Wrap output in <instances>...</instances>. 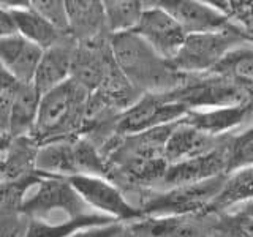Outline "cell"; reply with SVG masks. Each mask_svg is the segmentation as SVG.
<instances>
[{"instance_id":"1","label":"cell","mask_w":253,"mask_h":237,"mask_svg":"<svg viewBox=\"0 0 253 237\" xmlns=\"http://www.w3.org/2000/svg\"><path fill=\"white\" fill-rule=\"evenodd\" d=\"M109 46L117 67L141 95L168 93L185 81V75L157 54L134 32L111 35Z\"/></svg>"},{"instance_id":"2","label":"cell","mask_w":253,"mask_h":237,"mask_svg":"<svg viewBox=\"0 0 253 237\" xmlns=\"http://www.w3.org/2000/svg\"><path fill=\"white\" fill-rule=\"evenodd\" d=\"M90 93L73 79L42 95L35 130L40 146L81 136Z\"/></svg>"},{"instance_id":"3","label":"cell","mask_w":253,"mask_h":237,"mask_svg":"<svg viewBox=\"0 0 253 237\" xmlns=\"http://www.w3.org/2000/svg\"><path fill=\"white\" fill-rule=\"evenodd\" d=\"M228 176V174H226ZM226 176L200 184L180 185L168 190H155L141 202L144 218H182L206 213L220 193Z\"/></svg>"},{"instance_id":"4","label":"cell","mask_w":253,"mask_h":237,"mask_svg":"<svg viewBox=\"0 0 253 237\" xmlns=\"http://www.w3.org/2000/svg\"><path fill=\"white\" fill-rule=\"evenodd\" d=\"M249 43L234 24L231 27L211 34L187 35L177 55L171 60L182 75H206L213 71L237 46Z\"/></svg>"},{"instance_id":"5","label":"cell","mask_w":253,"mask_h":237,"mask_svg":"<svg viewBox=\"0 0 253 237\" xmlns=\"http://www.w3.org/2000/svg\"><path fill=\"white\" fill-rule=\"evenodd\" d=\"M168 93L172 100L182 103L190 111L241 106L252 101V97L244 89L213 71L185 76L182 85Z\"/></svg>"},{"instance_id":"6","label":"cell","mask_w":253,"mask_h":237,"mask_svg":"<svg viewBox=\"0 0 253 237\" xmlns=\"http://www.w3.org/2000/svg\"><path fill=\"white\" fill-rule=\"evenodd\" d=\"M22 212L29 218L46 220L52 212H60L67 218H81L93 212L67 177L51 176L42 180L35 187V192L26 198Z\"/></svg>"},{"instance_id":"7","label":"cell","mask_w":253,"mask_h":237,"mask_svg":"<svg viewBox=\"0 0 253 237\" xmlns=\"http://www.w3.org/2000/svg\"><path fill=\"white\" fill-rule=\"evenodd\" d=\"M190 109L172 100L169 93H144L117 118V134H136L180 122Z\"/></svg>"},{"instance_id":"8","label":"cell","mask_w":253,"mask_h":237,"mask_svg":"<svg viewBox=\"0 0 253 237\" xmlns=\"http://www.w3.org/2000/svg\"><path fill=\"white\" fill-rule=\"evenodd\" d=\"M67 179L93 212L106 215L122 225L126 221L144 218L141 209L126 201L122 190L109 179L97 176H71Z\"/></svg>"},{"instance_id":"9","label":"cell","mask_w":253,"mask_h":237,"mask_svg":"<svg viewBox=\"0 0 253 237\" xmlns=\"http://www.w3.org/2000/svg\"><path fill=\"white\" fill-rule=\"evenodd\" d=\"M163 59L172 60L185 43L187 34L172 16L155 3L146 2V10L138 27L133 30Z\"/></svg>"},{"instance_id":"10","label":"cell","mask_w":253,"mask_h":237,"mask_svg":"<svg viewBox=\"0 0 253 237\" xmlns=\"http://www.w3.org/2000/svg\"><path fill=\"white\" fill-rule=\"evenodd\" d=\"M49 174L37 171L27 177L11 182H0V237H24L29 217L22 212L26 195Z\"/></svg>"},{"instance_id":"11","label":"cell","mask_w":253,"mask_h":237,"mask_svg":"<svg viewBox=\"0 0 253 237\" xmlns=\"http://www.w3.org/2000/svg\"><path fill=\"white\" fill-rule=\"evenodd\" d=\"M233 136V134H231ZM225 144H221L218 149L212 152L190 158V160L174 163L168 166V171L165 174V179L162 182L160 190H168L180 185L188 184H200L215 177H221L228 174V147L229 139Z\"/></svg>"},{"instance_id":"12","label":"cell","mask_w":253,"mask_h":237,"mask_svg":"<svg viewBox=\"0 0 253 237\" xmlns=\"http://www.w3.org/2000/svg\"><path fill=\"white\" fill-rule=\"evenodd\" d=\"M157 3L180 24L187 35L211 34V32H220L233 26L231 21L211 2L163 0Z\"/></svg>"},{"instance_id":"13","label":"cell","mask_w":253,"mask_h":237,"mask_svg":"<svg viewBox=\"0 0 253 237\" xmlns=\"http://www.w3.org/2000/svg\"><path fill=\"white\" fill-rule=\"evenodd\" d=\"M109 37L89 43H76L71 79L84 87L89 93L100 87L109 63L114 59L109 46Z\"/></svg>"},{"instance_id":"14","label":"cell","mask_w":253,"mask_h":237,"mask_svg":"<svg viewBox=\"0 0 253 237\" xmlns=\"http://www.w3.org/2000/svg\"><path fill=\"white\" fill-rule=\"evenodd\" d=\"M228 136H212L195 126L180 120L172 128L165 147V158L168 164L180 163L212 152L228 141Z\"/></svg>"},{"instance_id":"15","label":"cell","mask_w":253,"mask_h":237,"mask_svg":"<svg viewBox=\"0 0 253 237\" xmlns=\"http://www.w3.org/2000/svg\"><path fill=\"white\" fill-rule=\"evenodd\" d=\"M75 49V40L71 37H63L57 44L43 51L34 78V85L40 93L44 95L71 79Z\"/></svg>"},{"instance_id":"16","label":"cell","mask_w":253,"mask_h":237,"mask_svg":"<svg viewBox=\"0 0 253 237\" xmlns=\"http://www.w3.org/2000/svg\"><path fill=\"white\" fill-rule=\"evenodd\" d=\"M68 37L76 43H89L109 37L105 5L97 0H68Z\"/></svg>"},{"instance_id":"17","label":"cell","mask_w":253,"mask_h":237,"mask_svg":"<svg viewBox=\"0 0 253 237\" xmlns=\"http://www.w3.org/2000/svg\"><path fill=\"white\" fill-rule=\"evenodd\" d=\"M43 49L19 34L0 38V62L19 84L34 82Z\"/></svg>"},{"instance_id":"18","label":"cell","mask_w":253,"mask_h":237,"mask_svg":"<svg viewBox=\"0 0 253 237\" xmlns=\"http://www.w3.org/2000/svg\"><path fill=\"white\" fill-rule=\"evenodd\" d=\"M253 201V164L229 172L206 213H223Z\"/></svg>"},{"instance_id":"19","label":"cell","mask_w":253,"mask_h":237,"mask_svg":"<svg viewBox=\"0 0 253 237\" xmlns=\"http://www.w3.org/2000/svg\"><path fill=\"white\" fill-rule=\"evenodd\" d=\"M11 16L16 24V32L22 35L30 43L40 46L42 49H47L54 44H57L63 37L51 22H47L34 6L30 5L11 10Z\"/></svg>"},{"instance_id":"20","label":"cell","mask_w":253,"mask_h":237,"mask_svg":"<svg viewBox=\"0 0 253 237\" xmlns=\"http://www.w3.org/2000/svg\"><path fill=\"white\" fill-rule=\"evenodd\" d=\"M40 101H42V93L37 90L34 82L19 84L10 114V125H8V131L14 138L32 136L38 118Z\"/></svg>"},{"instance_id":"21","label":"cell","mask_w":253,"mask_h":237,"mask_svg":"<svg viewBox=\"0 0 253 237\" xmlns=\"http://www.w3.org/2000/svg\"><path fill=\"white\" fill-rule=\"evenodd\" d=\"M38 142L32 136H18L13 138L11 147L8 150L6 158L0 172V182H11L35 174L37 160L40 152Z\"/></svg>"},{"instance_id":"22","label":"cell","mask_w":253,"mask_h":237,"mask_svg":"<svg viewBox=\"0 0 253 237\" xmlns=\"http://www.w3.org/2000/svg\"><path fill=\"white\" fill-rule=\"evenodd\" d=\"M117 223L116 220L109 218L101 213H90L87 217L71 218L63 221H49V220H38L30 218L29 226L24 237H70L79 229L93 228V226H105Z\"/></svg>"},{"instance_id":"23","label":"cell","mask_w":253,"mask_h":237,"mask_svg":"<svg viewBox=\"0 0 253 237\" xmlns=\"http://www.w3.org/2000/svg\"><path fill=\"white\" fill-rule=\"evenodd\" d=\"M213 73L233 81L253 100V44L245 43L237 46L218 63Z\"/></svg>"},{"instance_id":"24","label":"cell","mask_w":253,"mask_h":237,"mask_svg":"<svg viewBox=\"0 0 253 237\" xmlns=\"http://www.w3.org/2000/svg\"><path fill=\"white\" fill-rule=\"evenodd\" d=\"M105 5L106 27L109 35L126 34L133 32L138 27L142 18V13L146 10V2H103Z\"/></svg>"},{"instance_id":"25","label":"cell","mask_w":253,"mask_h":237,"mask_svg":"<svg viewBox=\"0 0 253 237\" xmlns=\"http://www.w3.org/2000/svg\"><path fill=\"white\" fill-rule=\"evenodd\" d=\"M209 237H253V218L242 212L212 213Z\"/></svg>"},{"instance_id":"26","label":"cell","mask_w":253,"mask_h":237,"mask_svg":"<svg viewBox=\"0 0 253 237\" xmlns=\"http://www.w3.org/2000/svg\"><path fill=\"white\" fill-rule=\"evenodd\" d=\"M253 164V125L234 133L228 147V174Z\"/></svg>"},{"instance_id":"27","label":"cell","mask_w":253,"mask_h":237,"mask_svg":"<svg viewBox=\"0 0 253 237\" xmlns=\"http://www.w3.org/2000/svg\"><path fill=\"white\" fill-rule=\"evenodd\" d=\"M19 82L8 73L0 62V131H8L13 101L18 92Z\"/></svg>"},{"instance_id":"28","label":"cell","mask_w":253,"mask_h":237,"mask_svg":"<svg viewBox=\"0 0 253 237\" xmlns=\"http://www.w3.org/2000/svg\"><path fill=\"white\" fill-rule=\"evenodd\" d=\"M32 6L47 22H51L62 35H68V14L65 2H60V0H38V2H32Z\"/></svg>"},{"instance_id":"29","label":"cell","mask_w":253,"mask_h":237,"mask_svg":"<svg viewBox=\"0 0 253 237\" xmlns=\"http://www.w3.org/2000/svg\"><path fill=\"white\" fill-rule=\"evenodd\" d=\"M126 233V228L122 223H113L105 226H93L79 229L70 237H122Z\"/></svg>"},{"instance_id":"30","label":"cell","mask_w":253,"mask_h":237,"mask_svg":"<svg viewBox=\"0 0 253 237\" xmlns=\"http://www.w3.org/2000/svg\"><path fill=\"white\" fill-rule=\"evenodd\" d=\"M13 34H18V32H16V24L11 16V11L0 6V38L10 37Z\"/></svg>"},{"instance_id":"31","label":"cell","mask_w":253,"mask_h":237,"mask_svg":"<svg viewBox=\"0 0 253 237\" xmlns=\"http://www.w3.org/2000/svg\"><path fill=\"white\" fill-rule=\"evenodd\" d=\"M237 212H242V213H245V215H249V217H252L253 218V201H250V202H247V204H244V205H241L239 209H236Z\"/></svg>"},{"instance_id":"32","label":"cell","mask_w":253,"mask_h":237,"mask_svg":"<svg viewBox=\"0 0 253 237\" xmlns=\"http://www.w3.org/2000/svg\"><path fill=\"white\" fill-rule=\"evenodd\" d=\"M125 234H126V233H125ZM125 234H124V236H122V237H126V236H125Z\"/></svg>"}]
</instances>
